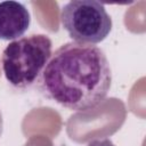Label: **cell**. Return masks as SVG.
Here are the masks:
<instances>
[{
    "mask_svg": "<svg viewBox=\"0 0 146 146\" xmlns=\"http://www.w3.org/2000/svg\"><path fill=\"white\" fill-rule=\"evenodd\" d=\"M40 92L74 112L99 105L112 84V70L97 46L67 42L51 54L38 79Z\"/></svg>",
    "mask_w": 146,
    "mask_h": 146,
    "instance_id": "1",
    "label": "cell"
},
{
    "mask_svg": "<svg viewBox=\"0 0 146 146\" xmlns=\"http://www.w3.org/2000/svg\"><path fill=\"white\" fill-rule=\"evenodd\" d=\"M52 42L46 34H31L11 41L2 51L6 80L16 89L32 87L51 57Z\"/></svg>",
    "mask_w": 146,
    "mask_h": 146,
    "instance_id": "2",
    "label": "cell"
},
{
    "mask_svg": "<svg viewBox=\"0 0 146 146\" xmlns=\"http://www.w3.org/2000/svg\"><path fill=\"white\" fill-rule=\"evenodd\" d=\"M60 23L74 42L96 44L112 31V18L105 6L95 0H73L60 9Z\"/></svg>",
    "mask_w": 146,
    "mask_h": 146,
    "instance_id": "3",
    "label": "cell"
},
{
    "mask_svg": "<svg viewBox=\"0 0 146 146\" xmlns=\"http://www.w3.org/2000/svg\"><path fill=\"white\" fill-rule=\"evenodd\" d=\"M86 146H115L113 141L108 138H103V139H94L89 141Z\"/></svg>",
    "mask_w": 146,
    "mask_h": 146,
    "instance_id": "5",
    "label": "cell"
},
{
    "mask_svg": "<svg viewBox=\"0 0 146 146\" xmlns=\"http://www.w3.org/2000/svg\"><path fill=\"white\" fill-rule=\"evenodd\" d=\"M2 131H3V119H2V113L0 110V137L2 135Z\"/></svg>",
    "mask_w": 146,
    "mask_h": 146,
    "instance_id": "6",
    "label": "cell"
},
{
    "mask_svg": "<svg viewBox=\"0 0 146 146\" xmlns=\"http://www.w3.org/2000/svg\"><path fill=\"white\" fill-rule=\"evenodd\" d=\"M31 15L27 8L17 1L0 2V39L5 41L21 39L29 30Z\"/></svg>",
    "mask_w": 146,
    "mask_h": 146,
    "instance_id": "4",
    "label": "cell"
}]
</instances>
